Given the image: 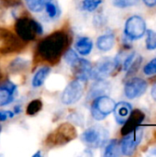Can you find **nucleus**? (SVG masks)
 Listing matches in <instances>:
<instances>
[{"label":"nucleus","mask_w":156,"mask_h":157,"mask_svg":"<svg viewBox=\"0 0 156 157\" xmlns=\"http://www.w3.org/2000/svg\"><path fill=\"white\" fill-rule=\"evenodd\" d=\"M69 35L65 30H56L42 39L37 45L36 55L51 64L57 63L69 45Z\"/></svg>","instance_id":"obj_1"},{"label":"nucleus","mask_w":156,"mask_h":157,"mask_svg":"<svg viewBox=\"0 0 156 157\" xmlns=\"http://www.w3.org/2000/svg\"><path fill=\"white\" fill-rule=\"evenodd\" d=\"M77 137V132L74 125L68 122L60 124L55 130L48 134L44 140V146L51 149L63 146Z\"/></svg>","instance_id":"obj_2"},{"label":"nucleus","mask_w":156,"mask_h":157,"mask_svg":"<svg viewBox=\"0 0 156 157\" xmlns=\"http://www.w3.org/2000/svg\"><path fill=\"white\" fill-rule=\"evenodd\" d=\"M15 30L16 34L23 41L33 40L37 35H41L43 32L41 25L29 17H18L15 23Z\"/></svg>","instance_id":"obj_3"},{"label":"nucleus","mask_w":156,"mask_h":157,"mask_svg":"<svg viewBox=\"0 0 156 157\" xmlns=\"http://www.w3.org/2000/svg\"><path fill=\"white\" fill-rule=\"evenodd\" d=\"M24 43L18 36L6 28H0V54L6 55L20 52Z\"/></svg>","instance_id":"obj_4"},{"label":"nucleus","mask_w":156,"mask_h":157,"mask_svg":"<svg viewBox=\"0 0 156 157\" xmlns=\"http://www.w3.org/2000/svg\"><path fill=\"white\" fill-rule=\"evenodd\" d=\"M108 138V132L100 126H93L86 129L81 135V141L89 148L103 146Z\"/></svg>","instance_id":"obj_5"},{"label":"nucleus","mask_w":156,"mask_h":157,"mask_svg":"<svg viewBox=\"0 0 156 157\" xmlns=\"http://www.w3.org/2000/svg\"><path fill=\"white\" fill-rule=\"evenodd\" d=\"M115 101L108 96H100L94 99L91 106V115L96 121H102L115 108Z\"/></svg>","instance_id":"obj_6"},{"label":"nucleus","mask_w":156,"mask_h":157,"mask_svg":"<svg viewBox=\"0 0 156 157\" xmlns=\"http://www.w3.org/2000/svg\"><path fill=\"white\" fill-rule=\"evenodd\" d=\"M146 32V24L144 19L140 16H132L125 23L124 33L129 40L141 39Z\"/></svg>","instance_id":"obj_7"},{"label":"nucleus","mask_w":156,"mask_h":157,"mask_svg":"<svg viewBox=\"0 0 156 157\" xmlns=\"http://www.w3.org/2000/svg\"><path fill=\"white\" fill-rule=\"evenodd\" d=\"M143 136V130L142 128H136L134 131L123 136L120 143V152L124 155H132L136 151L138 145L142 142Z\"/></svg>","instance_id":"obj_8"},{"label":"nucleus","mask_w":156,"mask_h":157,"mask_svg":"<svg viewBox=\"0 0 156 157\" xmlns=\"http://www.w3.org/2000/svg\"><path fill=\"white\" fill-rule=\"evenodd\" d=\"M83 82L75 78L74 80L70 82L63 90L62 95V102L65 105L74 104L80 100V98L83 96Z\"/></svg>","instance_id":"obj_9"},{"label":"nucleus","mask_w":156,"mask_h":157,"mask_svg":"<svg viewBox=\"0 0 156 157\" xmlns=\"http://www.w3.org/2000/svg\"><path fill=\"white\" fill-rule=\"evenodd\" d=\"M116 70L115 60L107 58L100 61L95 68H92L91 76L95 80H104L109 75H114Z\"/></svg>","instance_id":"obj_10"},{"label":"nucleus","mask_w":156,"mask_h":157,"mask_svg":"<svg viewBox=\"0 0 156 157\" xmlns=\"http://www.w3.org/2000/svg\"><path fill=\"white\" fill-rule=\"evenodd\" d=\"M148 87V84L144 79L139 77H132L125 84L124 93L125 96L130 99H134L136 98L143 95Z\"/></svg>","instance_id":"obj_11"},{"label":"nucleus","mask_w":156,"mask_h":157,"mask_svg":"<svg viewBox=\"0 0 156 157\" xmlns=\"http://www.w3.org/2000/svg\"><path fill=\"white\" fill-rule=\"evenodd\" d=\"M144 119H145V115L142 110L140 109L131 110L130 116L128 117L126 121L123 123V127L121 128V131H120L121 135L124 136L130 133L131 132L134 131L143 123Z\"/></svg>","instance_id":"obj_12"},{"label":"nucleus","mask_w":156,"mask_h":157,"mask_svg":"<svg viewBox=\"0 0 156 157\" xmlns=\"http://www.w3.org/2000/svg\"><path fill=\"white\" fill-rule=\"evenodd\" d=\"M73 73L76 79L86 82L87 81L91 76V71H92V64L86 59H78L73 65Z\"/></svg>","instance_id":"obj_13"},{"label":"nucleus","mask_w":156,"mask_h":157,"mask_svg":"<svg viewBox=\"0 0 156 157\" xmlns=\"http://www.w3.org/2000/svg\"><path fill=\"white\" fill-rule=\"evenodd\" d=\"M17 86L10 81H6L0 86V107L10 104L15 98Z\"/></svg>","instance_id":"obj_14"},{"label":"nucleus","mask_w":156,"mask_h":157,"mask_svg":"<svg viewBox=\"0 0 156 157\" xmlns=\"http://www.w3.org/2000/svg\"><path fill=\"white\" fill-rule=\"evenodd\" d=\"M131 110H132L131 105L128 102L122 101V102L116 104L114 110H113L116 121L119 124H123L128 119V117L130 116Z\"/></svg>","instance_id":"obj_15"},{"label":"nucleus","mask_w":156,"mask_h":157,"mask_svg":"<svg viewBox=\"0 0 156 157\" xmlns=\"http://www.w3.org/2000/svg\"><path fill=\"white\" fill-rule=\"evenodd\" d=\"M110 90L108 83L104 80H97L88 92V99H95L100 96H106Z\"/></svg>","instance_id":"obj_16"},{"label":"nucleus","mask_w":156,"mask_h":157,"mask_svg":"<svg viewBox=\"0 0 156 157\" xmlns=\"http://www.w3.org/2000/svg\"><path fill=\"white\" fill-rule=\"evenodd\" d=\"M115 43V37L113 34H104L98 37L97 40V47L102 52L111 50Z\"/></svg>","instance_id":"obj_17"},{"label":"nucleus","mask_w":156,"mask_h":157,"mask_svg":"<svg viewBox=\"0 0 156 157\" xmlns=\"http://www.w3.org/2000/svg\"><path fill=\"white\" fill-rule=\"evenodd\" d=\"M76 51L82 55H88L93 49V42L91 39L87 37L80 38L74 45Z\"/></svg>","instance_id":"obj_18"},{"label":"nucleus","mask_w":156,"mask_h":157,"mask_svg":"<svg viewBox=\"0 0 156 157\" xmlns=\"http://www.w3.org/2000/svg\"><path fill=\"white\" fill-rule=\"evenodd\" d=\"M50 72H51V69L48 66L41 67L40 69H39L36 72V74L34 75V76H33V79H32V82H31L32 86L33 87H40V86H41L44 84L46 78L48 77Z\"/></svg>","instance_id":"obj_19"},{"label":"nucleus","mask_w":156,"mask_h":157,"mask_svg":"<svg viewBox=\"0 0 156 157\" xmlns=\"http://www.w3.org/2000/svg\"><path fill=\"white\" fill-rule=\"evenodd\" d=\"M120 154V146L117 140H112L108 143V144L105 148L104 156L113 157L118 156Z\"/></svg>","instance_id":"obj_20"},{"label":"nucleus","mask_w":156,"mask_h":157,"mask_svg":"<svg viewBox=\"0 0 156 157\" xmlns=\"http://www.w3.org/2000/svg\"><path fill=\"white\" fill-rule=\"evenodd\" d=\"M29 65L28 61L22 59V58H17L15 59L8 66V69L11 73H18L21 71H24L25 69H27Z\"/></svg>","instance_id":"obj_21"},{"label":"nucleus","mask_w":156,"mask_h":157,"mask_svg":"<svg viewBox=\"0 0 156 157\" xmlns=\"http://www.w3.org/2000/svg\"><path fill=\"white\" fill-rule=\"evenodd\" d=\"M41 109H42V102L40 99H34L28 104L26 112L28 115L33 116L39 113L41 110Z\"/></svg>","instance_id":"obj_22"},{"label":"nucleus","mask_w":156,"mask_h":157,"mask_svg":"<svg viewBox=\"0 0 156 157\" xmlns=\"http://www.w3.org/2000/svg\"><path fill=\"white\" fill-rule=\"evenodd\" d=\"M142 61H143V58L142 56H138L136 60H134L131 64L130 65V67L128 68V73L126 75V78H131L133 75H136V73L139 71V68L142 64Z\"/></svg>","instance_id":"obj_23"},{"label":"nucleus","mask_w":156,"mask_h":157,"mask_svg":"<svg viewBox=\"0 0 156 157\" xmlns=\"http://www.w3.org/2000/svg\"><path fill=\"white\" fill-rule=\"evenodd\" d=\"M101 3H102V0H83L82 8L86 11L92 12L96 10Z\"/></svg>","instance_id":"obj_24"},{"label":"nucleus","mask_w":156,"mask_h":157,"mask_svg":"<svg viewBox=\"0 0 156 157\" xmlns=\"http://www.w3.org/2000/svg\"><path fill=\"white\" fill-rule=\"evenodd\" d=\"M25 1L29 8L33 12H40L45 6L43 0H25Z\"/></svg>","instance_id":"obj_25"},{"label":"nucleus","mask_w":156,"mask_h":157,"mask_svg":"<svg viewBox=\"0 0 156 157\" xmlns=\"http://www.w3.org/2000/svg\"><path fill=\"white\" fill-rule=\"evenodd\" d=\"M146 37V48L148 50L156 49V32L154 30H147Z\"/></svg>","instance_id":"obj_26"},{"label":"nucleus","mask_w":156,"mask_h":157,"mask_svg":"<svg viewBox=\"0 0 156 157\" xmlns=\"http://www.w3.org/2000/svg\"><path fill=\"white\" fill-rule=\"evenodd\" d=\"M64 59H65L66 63H67L69 65L72 66V65L79 59V57H78L77 53H76L74 50L69 49V50L66 51L65 53H64Z\"/></svg>","instance_id":"obj_27"},{"label":"nucleus","mask_w":156,"mask_h":157,"mask_svg":"<svg viewBox=\"0 0 156 157\" xmlns=\"http://www.w3.org/2000/svg\"><path fill=\"white\" fill-rule=\"evenodd\" d=\"M138 3V0H113V5L119 8L132 6Z\"/></svg>","instance_id":"obj_28"},{"label":"nucleus","mask_w":156,"mask_h":157,"mask_svg":"<svg viewBox=\"0 0 156 157\" xmlns=\"http://www.w3.org/2000/svg\"><path fill=\"white\" fill-rule=\"evenodd\" d=\"M143 73L146 75H153L156 74V58L149 62L143 68Z\"/></svg>","instance_id":"obj_29"},{"label":"nucleus","mask_w":156,"mask_h":157,"mask_svg":"<svg viewBox=\"0 0 156 157\" xmlns=\"http://www.w3.org/2000/svg\"><path fill=\"white\" fill-rule=\"evenodd\" d=\"M44 7H45L46 12L48 13V15H49V17L51 18H53V17H56V15L58 13V9H57L56 6L53 3H51V2H48L47 4H45V6Z\"/></svg>","instance_id":"obj_30"},{"label":"nucleus","mask_w":156,"mask_h":157,"mask_svg":"<svg viewBox=\"0 0 156 157\" xmlns=\"http://www.w3.org/2000/svg\"><path fill=\"white\" fill-rule=\"evenodd\" d=\"M0 4L6 7H14L21 4V0H0Z\"/></svg>","instance_id":"obj_31"},{"label":"nucleus","mask_w":156,"mask_h":157,"mask_svg":"<svg viewBox=\"0 0 156 157\" xmlns=\"http://www.w3.org/2000/svg\"><path fill=\"white\" fill-rule=\"evenodd\" d=\"M14 113L11 111H0V121H6L7 118H12Z\"/></svg>","instance_id":"obj_32"},{"label":"nucleus","mask_w":156,"mask_h":157,"mask_svg":"<svg viewBox=\"0 0 156 157\" xmlns=\"http://www.w3.org/2000/svg\"><path fill=\"white\" fill-rule=\"evenodd\" d=\"M143 2L147 6H150V7L156 6V0H143Z\"/></svg>","instance_id":"obj_33"},{"label":"nucleus","mask_w":156,"mask_h":157,"mask_svg":"<svg viewBox=\"0 0 156 157\" xmlns=\"http://www.w3.org/2000/svg\"><path fill=\"white\" fill-rule=\"evenodd\" d=\"M151 95L153 97V98L156 101V84H154V86H153L152 88V91H151Z\"/></svg>","instance_id":"obj_34"},{"label":"nucleus","mask_w":156,"mask_h":157,"mask_svg":"<svg viewBox=\"0 0 156 157\" xmlns=\"http://www.w3.org/2000/svg\"><path fill=\"white\" fill-rule=\"evenodd\" d=\"M149 155H155L156 156V147H154V148L150 149Z\"/></svg>","instance_id":"obj_35"},{"label":"nucleus","mask_w":156,"mask_h":157,"mask_svg":"<svg viewBox=\"0 0 156 157\" xmlns=\"http://www.w3.org/2000/svg\"><path fill=\"white\" fill-rule=\"evenodd\" d=\"M40 155H41V154H40V152L39 151V152H37L35 155H33V157H37V156L39 157V156H40Z\"/></svg>","instance_id":"obj_36"},{"label":"nucleus","mask_w":156,"mask_h":157,"mask_svg":"<svg viewBox=\"0 0 156 157\" xmlns=\"http://www.w3.org/2000/svg\"><path fill=\"white\" fill-rule=\"evenodd\" d=\"M154 137H155V138H156V130H155V131H154Z\"/></svg>","instance_id":"obj_37"},{"label":"nucleus","mask_w":156,"mask_h":157,"mask_svg":"<svg viewBox=\"0 0 156 157\" xmlns=\"http://www.w3.org/2000/svg\"><path fill=\"white\" fill-rule=\"evenodd\" d=\"M0 79H1V73H0Z\"/></svg>","instance_id":"obj_38"}]
</instances>
